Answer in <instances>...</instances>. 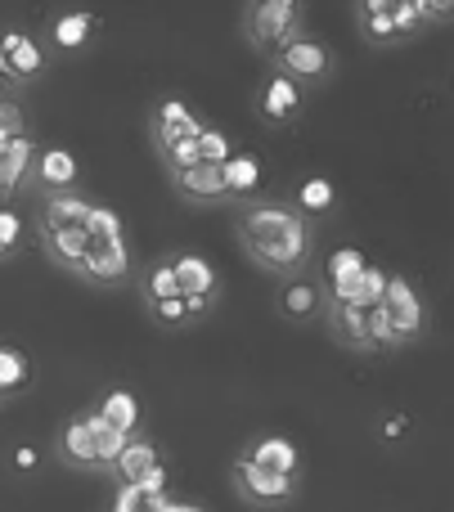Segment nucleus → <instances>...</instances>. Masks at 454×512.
Here are the masks:
<instances>
[{
    "instance_id": "obj_1",
    "label": "nucleus",
    "mask_w": 454,
    "mask_h": 512,
    "mask_svg": "<svg viewBox=\"0 0 454 512\" xmlns=\"http://www.w3.org/2000/svg\"><path fill=\"white\" fill-rule=\"evenodd\" d=\"M230 225L239 252L275 279H288V274L315 265V221L293 198H239V203H230Z\"/></svg>"
},
{
    "instance_id": "obj_2",
    "label": "nucleus",
    "mask_w": 454,
    "mask_h": 512,
    "mask_svg": "<svg viewBox=\"0 0 454 512\" xmlns=\"http://www.w3.org/2000/svg\"><path fill=\"white\" fill-rule=\"evenodd\" d=\"M243 41L270 59L284 41H293L297 32H306V0H243Z\"/></svg>"
},
{
    "instance_id": "obj_3",
    "label": "nucleus",
    "mask_w": 454,
    "mask_h": 512,
    "mask_svg": "<svg viewBox=\"0 0 454 512\" xmlns=\"http://www.w3.org/2000/svg\"><path fill=\"white\" fill-rule=\"evenodd\" d=\"M324 324H329L333 342L347 351H401L378 301H329Z\"/></svg>"
},
{
    "instance_id": "obj_4",
    "label": "nucleus",
    "mask_w": 454,
    "mask_h": 512,
    "mask_svg": "<svg viewBox=\"0 0 454 512\" xmlns=\"http://www.w3.org/2000/svg\"><path fill=\"white\" fill-rule=\"evenodd\" d=\"M378 310H383L387 328H392L396 346H414L423 333H428V301H423L419 283L410 274H387V288L378 297Z\"/></svg>"
},
{
    "instance_id": "obj_5",
    "label": "nucleus",
    "mask_w": 454,
    "mask_h": 512,
    "mask_svg": "<svg viewBox=\"0 0 454 512\" xmlns=\"http://www.w3.org/2000/svg\"><path fill=\"white\" fill-rule=\"evenodd\" d=\"M266 63H270V68H279V72H288L293 81H302V86L311 90V86H324V81L338 72V50H333L324 36L297 32L293 41L279 45Z\"/></svg>"
},
{
    "instance_id": "obj_6",
    "label": "nucleus",
    "mask_w": 454,
    "mask_h": 512,
    "mask_svg": "<svg viewBox=\"0 0 454 512\" xmlns=\"http://www.w3.org/2000/svg\"><path fill=\"white\" fill-rule=\"evenodd\" d=\"M230 490H234V499L248 508H279V504H288V499H297L302 477L261 468V463H252L248 454H239V459L230 463Z\"/></svg>"
},
{
    "instance_id": "obj_7",
    "label": "nucleus",
    "mask_w": 454,
    "mask_h": 512,
    "mask_svg": "<svg viewBox=\"0 0 454 512\" xmlns=\"http://www.w3.org/2000/svg\"><path fill=\"white\" fill-rule=\"evenodd\" d=\"M329 301H333L329 283H324V274L315 265L279 279V292H275V310L288 324H315V319H324L329 315Z\"/></svg>"
},
{
    "instance_id": "obj_8",
    "label": "nucleus",
    "mask_w": 454,
    "mask_h": 512,
    "mask_svg": "<svg viewBox=\"0 0 454 512\" xmlns=\"http://www.w3.org/2000/svg\"><path fill=\"white\" fill-rule=\"evenodd\" d=\"M252 108L266 126H293L306 113V86L293 81L288 72L266 68V77L257 81V95H252Z\"/></svg>"
},
{
    "instance_id": "obj_9",
    "label": "nucleus",
    "mask_w": 454,
    "mask_h": 512,
    "mask_svg": "<svg viewBox=\"0 0 454 512\" xmlns=\"http://www.w3.org/2000/svg\"><path fill=\"white\" fill-rule=\"evenodd\" d=\"M167 185L176 189V198L189 207H225L230 203V185H225L221 162H194V167L167 171Z\"/></svg>"
},
{
    "instance_id": "obj_10",
    "label": "nucleus",
    "mask_w": 454,
    "mask_h": 512,
    "mask_svg": "<svg viewBox=\"0 0 454 512\" xmlns=\"http://www.w3.org/2000/svg\"><path fill=\"white\" fill-rule=\"evenodd\" d=\"M50 459L59 468L72 472H99V454H95V427H90V409H77L68 423L54 432L50 441Z\"/></svg>"
},
{
    "instance_id": "obj_11",
    "label": "nucleus",
    "mask_w": 454,
    "mask_h": 512,
    "mask_svg": "<svg viewBox=\"0 0 454 512\" xmlns=\"http://www.w3.org/2000/svg\"><path fill=\"white\" fill-rule=\"evenodd\" d=\"M203 126H207V117L198 113V108H189L185 99H158L153 104V113H149V140H153V153L158 149H167V144H176V140H198L203 135Z\"/></svg>"
},
{
    "instance_id": "obj_12",
    "label": "nucleus",
    "mask_w": 454,
    "mask_h": 512,
    "mask_svg": "<svg viewBox=\"0 0 454 512\" xmlns=\"http://www.w3.org/2000/svg\"><path fill=\"white\" fill-rule=\"evenodd\" d=\"M36 243H41L45 261L59 265V270H68V274L86 270V256H90L86 225H36Z\"/></svg>"
},
{
    "instance_id": "obj_13",
    "label": "nucleus",
    "mask_w": 454,
    "mask_h": 512,
    "mask_svg": "<svg viewBox=\"0 0 454 512\" xmlns=\"http://www.w3.org/2000/svg\"><path fill=\"white\" fill-rule=\"evenodd\" d=\"M0 45H5V59L14 68L18 90H27L32 81H41V72L50 68V50H45L41 36H32L27 27H0Z\"/></svg>"
},
{
    "instance_id": "obj_14",
    "label": "nucleus",
    "mask_w": 454,
    "mask_h": 512,
    "mask_svg": "<svg viewBox=\"0 0 454 512\" xmlns=\"http://www.w3.org/2000/svg\"><path fill=\"white\" fill-rule=\"evenodd\" d=\"M36 194H59V189H81V158L63 144H41L32 167Z\"/></svg>"
},
{
    "instance_id": "obj_15",
    "label": "nucleus",
    "mask_w": 454,
    "mask_h": 512,
    "mask_svg": "<svg viewBox=\"0 0 454 512\" xmlns=\"http://www.w3.org/2000/svg\"><path fill=\"white\" fill-rule=\"evenodd\" d=\"M36 149H41V140H36L32 131L14 135V140L5 144V153H0V203H9V198H14L18 189L32 185Z\"/></svg>"
},
{
    "instance_id": "obj_16",
    "label": "nucleus",
    "mask_w": 454,
    "mask_h": 512,
    "mask_svg": "<svg viewBox=\"0 0 454 512\" xmlns=\"http://www.w3.org/2000/svg\"><path fill=\"white\" fill-rule=\"evenodd\" d=\"M99 18L90 14V9H63V14H54L50 23H45V50L50 54H77L90 45V36H95Z\"/></svg>"
},
{
    "instance_id": "obj_17",
    "label": "nucleus",
    "mask_w": 454,
    "mask_h": 512,
    "mask_svg": "<svg viewBox=\"0 0 454 512\" xmlns=\"http://www.w3.org/2000/svg\"><path fill=\"white\" fill-rule=\"evenodd\" d=\"M77 279H86L90 288H117V283L131 279V248H126V239H117V243H90L86 270H81Z\"/></svg>"
},
{
    "instance_id": "obj_18",
    "label": "nucleus",
    "mask_w": 454,
    "mask_h": 512,
    "mask_svg": "<svg viewBox=\"0 0 454 512\" xmlns=\"http://www.w3.org/2000/svg\"><path fill=\"white\" fill-rule=\"evenodd\" d=\"M365 270H369V256L360 248H338L324 261V283H329V297L333 301H356L360 297V283H365Z\"/></svg>"
},
{
    "instance_id": "obj_19",
    "label": "nucleus",
    "mask_w": 454,
    "mask_h": 512,
    "mask_svg": "<svg viewBox=\"0 0 454 512\" xmlns=\"http://www.w3.org/2000/svg\"><path fill=\"white\" fill-rule=\"evenodd\" d=\"M252 463H261V468H275V472H288V477H302V450H297L293 436L284 432H261L252 436V441H243V450Z\"/></svg>"
},
{
    "instance_id": "obj_20",
    "label": "nucleus",
    "mask_w": 454,
    "mask_h": 512,
    "mask_svg": "<svg viewBox=\"0 0 454 512\" xmlns=\"http://www.w3.org/2000/svg\"><path fill=\"white\" fill-rule=\"evenodd\" d=\"M171 265L185 297H221V270L203 252H171Z\"/></svg>"
},
{
    "instance_id": "obj_21",
    "label": "nucleus",
    "mask_w": 454,
    "mask_h": 512,
    "mask_svg": "<svg viewBox=\"0 0 454 512\" xmlns=\"http://www.w3.org/2000/svg\"><path fill=\"white\" fill-rule=\"evenodd\" d=\"M95 198H86L81 189H59V194H41V216L36 225H90Z\"/></svg>"
},
{
    "instance_id": "obj_22",
    "label": "nucleus",
    "mask_w": 454,
    "mask_h": 512,
    "mask_svg": "<svg viewBox=\"0 0 454 512\" xmlns=\"http://www.w3.org/2000/svg\"><path fill=\"white\" fill-rule=\"evenodd\" d=\"M162 463V450H158V441H153L149 432H131V441H126V450H122V459L113 463V472L108 477L113 481H140L149 468H158Z\"/></svg>"
},
{
    "instance_id": "obj_23",
    "label": "nucleus",
    "mask_w": 454,
    "mask_h": 512,
    "mask_svg": "<svg viewBox=\"0 0 454 512\" xmlns=\"http://www.w3.org/2000/svg\"><path fill=\"white\" fill-rule=\"evenodd\" d=\"M135 288H140V301L153 306V301H167V297H185L180 292V279H176V265H171V252L153 256L140 274H135Z\"/></svg>"
},
{
    "instance_id": "obj_24",
    "label": "nucleus",
    "mask_w": 454,
    "mask_h": 512,
    "mask_svg": "<svg viewBox=\"0 0 454 512\" xmlns=\"http://www.w3.org/2000/svg\"><path fill=\"white\" fill-rule=\"evenodd\" d=\"M90 405L99 409V414L108 418V423H117L122 432H140L144 427V409H140V396H135L131 387H108V391H99Z\"/></svg>"
},
{
    "instance_id": "obj_25",
    "label": "nucleus",
    "mask_w": 454,
    "mask_h": 512,
    "mask_svg": "<svg viewBox=\"0 0 454 512\" xmlns=\"http://www.w3.org/2000/svg\"><path fill=\"white\" fill-rule=\"evenodd\" d=\"M32 378H36L32 355L14 342H0V400H18L32 387Z\"/></svg>"
},
{
    "instance_id": "obj_26",
    "label": "nucleus",
    "mask_w": 454,
    "mask_h": 512,
    "mask_svg": "<svg viewBox=\"0 0 454 512\" xmlns=\"http://www.w3.org/2000/svg\"><path fill=\"white\" fill-rule=\"evenodd\" d=\"M261 180H266V171H261L257 153L234 149L230 158H225V185H230V203H239V198H252L261 189Z\"/></svg>"
},
{
    "instance_id": "obj_27",
    "label": "nucleus",
    "mask_w": 454,
    "mask_h": 512,
    "mask_svg": "<svg viewBox=\"0 0 454 512\" xmlns=\"http://www.w3.org/2000/svg\"><path fill=\"white\" fill-rule=\"evenodd\" d=\"M90 409V427H95V454H99V472H113V463L122 459V450H126V441H131V432H122L117 423H108L104 414H99L95 405H86Z\"/></svg>"
},
{
    "instance_id": "obj_28",
    "label": "nucleus",
    "mask_w": 454,
    "mask_h": 512,
    "mask_svg": "<svg viewBox=\"0 0 454 512\" xmlns=\"http://www.w3.org/2000/svg\"><path fill=\"white\" fill-rule=\"evenodd\" d=\"M293 203L302 207V212L315 221V216H329L333 207H338V194H333V185H329V180H320V176H315V180H302V189H297V198H293Z\"/></svg>"
},
{
    "instance_id": "obj_29",
    "label": "nucleus",
    "mask_w": 454,
    "mask_h": 512,
    "mask_svg": "<svg viewBox=\"0 0 454 512\" xmlns=\"http://www.w3.org/2000/svg\"><path fill=\"white\" fill-rule=\"evenodd\" d=\"M86 230H90V243H117V239H126V221L113 212V207H104V203H95Z\"/></svg>"
},
{
    "instance_id": "obj_30",
    "label": "nucleus",
    "mask_w": 454,
    "mask_h": 512,
    "mask_svg": "<svg viewBox=\"0 0 454 512\" xmlns=\"http://www.w3.org/2000/svg\"><path fill=\"white\" fill-rule=\"evenodd\" d=\"M153 319H158L162 328H185V324H198L194 310H189V297H167V301H153V306H144Z\"/></svg>"
},
{
    "instance_id": "obj_31",
    "label": "nucleus",
    "mask_w": 454,
    "mask_h": 512,
    "mask_svg": "<svg viewBox=\"0 0 454 512\" xmlns=\"http://www.w3.org/2000/svg\"><path fill=\"white\" fill-rule=\"evenodd\" d=\"M23 216L14 212V207H0V265L14 261L18 248H23Z\"/></svg>"
},
{
    "instance_id": "obj_32",
    "label": "nucleus",
    "mask_w": 454,
    "mask_h": 512,
    "mask_svg": "<svg viewBox=\"0 0 454 512\" xmlns=\"http://www.w3.org/2000/svg\"><path fill=\"white\" fill-rule=\"evenodd\" d=\"M198 153H203V162H221V167H225V158L234 153V144H230V135H225L221 126L207 122L203 135H198Z\"/></svg>"
},
{
    "instance_id": "obj_33",
    "label": "nucleus",
    "mask_w": 454,
    "mask_h": 512,
    "mask_svg": "<svg viewBox=\"0 0 454 512\" xmlns=\"http://www.w3.org/2000/svg\"><path fill=\"white\" fill-rule=\"evenodd\" d=\"M207 504L198 499H185V495H171V490H153L144 495V512H203Z\"/></svg>"
},
{
    "instance_id": "obj_34",
    "label": "nucleus",
    "mask_w": 454,
    "mask_h": 512,
    "mask_svg": "<svg viewBox=\"0 0 454 512\" xmlns=\"http://www.w3.org/2000/svg\"><path fill=\"white\" fill-rule=\"evenodd\" d=\"M113 512H140L144 508V486L140 481H117L113 490V504H108Z\"/></svg>"
},
{
    "instance_id": "obj_35",
    "label": "nucleus",
    "mask_w": 454,
    "mask_h": 512,
    "mask_svg": "<svg viewBox=\"0 0 454 512\" xmlns=\"http://www.w3.org/2000/svg\"><path fill=\"white\" fill-rule=\"evenodd\" d=\"M387 274H392V270H383V265H374V261H369L365 283H360V297H356V301H378V297H383V288H387Z\"/></svg>"
},
{
    "instance_id": "obj_36",
    "label": "nucleus",
    "mask_w": 454,
    "mask_h": 512,
    "mask_svg": "<svg viewBox=\"0 0 454 512\" xmlns=\"http://www.w3.org/2000/svg\"><path fill=\"white\" fill-rule=\"evenodd\" d=\"M423 5H428L432 27H437V23H450V18H454V0H423Z\"/></svg>"
},
{
    "instance_id": "obj_37",
    "label": "nucleus",
    "mask_w": 454,
    "mask_h": 512,
    "mask_svg": "<svg viewBox=\"0 0 454 512\" xmlns=\"http://www.w3.org/2000/svg\"><path fill=\"white\" fill-rule=\"evenodd\" d=\"M140 486H144V495H153V490H167V468H162V463H158V468H149L140 477Z\"/></svg>"
},
{
    "instance_id": "obj_38",
    "label": "nucleus",
    "mask_w": 454,
    "mask_h": 512,
    "mask_svg": "<svg viewBox=\"0 0 454 512\" xmlns=\"http://www.w3.org/2000/svg\"><path fill=\"white\" fill-rule=\"evenodd\" d=\"M0 95H18V81H14L9 59H5V45H0Z\"/></svg>"
},
{
    "instance_id": "obj_39",
    "label": "nucleus",
    "mask_w": 454,
    "mask_h": 512,
    "mask_svg": "<svg viewBox=\"0 0 454 512\" xmlns=\"http://www.w3.org/2000/svg\"><path fill=\"white\" fill-rule=\"evenodd\" d=\"M14 463H18L23 472H32L36 463H41V450H32V445H18V450H14Z\"/></svg>"
},
{
    "instance_id": "obj_40",
    "label": "nucleus",
    "mask_w": 454,
    "mask_h": 512,
    "mask_svg": "<svg viewBox=\"0 0 454 512\" xmlns=\"http://www.w3.org/2000/svg\"><path fill=\"white\" fill-rule=\"evenodd\" d=\"M405 427H410V418H405V414H392V418H387V427H383V436H387V441H396Z\"/></svg>"
}]
</instances>
